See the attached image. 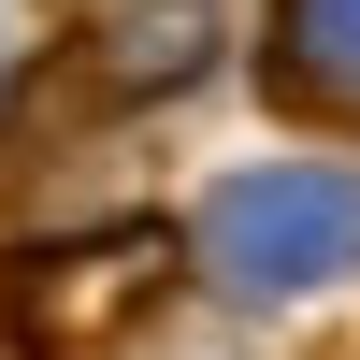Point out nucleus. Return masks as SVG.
<instances>
[{"label":"nucleus","mask_w":360,"mask_h":360,"mask_svg":"<svg viewBox=\"0 0 360 360\" xmlns=\"http://www.w3.org/2000/svg\"><path fill=\"white\" fill-rule=\"evenodd\" d=\"M188 259L231 288V303H303V288L360 274V173H303V159L231 173V188L202 202Z\"/></svg>","instance_id":"nucleus-1"},{"label":"nucleus","mask_w":360,"mask_h":360,"mask_svg":"<svg viewBox=\"0 0 360 360\" xmlns=\"http://www.w3.org/2000/svg\"><path fill=\"white\" fill-rule=\"evenodd\" d=\"M274 86L360 130V0H274Z\"/></svg>","instance_id":"nucleus-4"},{"label":"nucleus","mask_w":360,"mask_h":360,"mask_svg":"<svg viewBox=\"0 0 360 360\" xmlns=\"http://www.w3.org/2000/svg\"><path fill=\"white\" fill-rule=\"evenodd\" d=\"M86 44V86H115V101H173V86L202 72V44H217V15L202 0H115V15L72 29Z\"/></svg>","instance_id":"nucleus-3"},{"label":"nucleus","mask_w":360,"mask_h":360,"mask_svg":"<svg viewBox=\"0 0 360 360\" xmlns=\"http://www.w3.org/2000/svg\"><path fill=\"white\" fill-rule=\"evenodd\" d=\"M159 288H173V231H86V245H58V259L15 274V332L44 360H101Z\"/></svg>","instance_id":"nucleus-2"}]
</instances>
